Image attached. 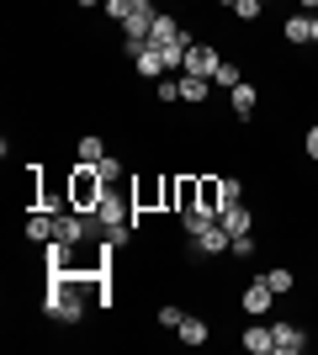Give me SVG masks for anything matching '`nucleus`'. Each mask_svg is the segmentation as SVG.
<instances>
[{
  "label": "nucleus",
  "mask_w": 318,
  "mask_h": 355,
  "mask_svg": "<svg viewBox=\"0 0 318 355\" xmlns=\"http://www.w3.org/2000/svg\"><path fill=\"white\" fill-rule=\"evenodd\" d=\"M228 202H244V186L233 175H223V207H228Z\"/></svg>",
  "instance_id": "28"
},
{
  "label": "nucleus",
  "mask_w": 318,
  "mask_h": 355,
  "mask_svg": "<svg viewBox=\"0 0 318 355\" xmlns=\"http://www.w3.org/2000/svg\"><path fill=\"white\" fill-rule=\"evenodd\" d=\"M91 212H96V223H101V228H122V223H133V212H138V207H133V196H117V191H106V196L96 202Z\"/></svg>",
  "instance_id": "3"
},
{
  "label": "nucleus",
  "mask_w": 318,
  "mask_h": 355,
  "mask_svg": "<svg viewBox=\"0 0 318 355\" xmlns=\"http://www.w3.org/2000/svg\"><path fill=\"white\" fill-rule=\"evenodd\" d=\"M244 350H249V355H276V334L265 324H249V329H244Z\"/></svg>",
  "instance_id": "9"
},
{
  "label": "nucleus",
  "mask_w": 318,
  "mask_h": 355,
  "mask_svg": "<svg viewBox=\"0 0 318 355\" xmlns=\"http://www.w3.org/2000/svg\"><path fill=\"white\" fill-rule=\"evenodd\" d=\"M75 159H80V164H101V159H106L101 133H85V138H80V144H75Z\"/></svg>",
  "instance_id": "16"
},
{
  "label": "nucleus",
  "mask_w": 318,
  "mask_h": 355,
  "mask_svg": "<svg viewBox=\"0 0 318 355\" xmlns=\"http://www.w3.org/2000/svg\"><path fill=\"white\" fill-rule=\"evenodd\" d=\"M186 207H197V180L191 175L175 180V212H186Z\"/></svg>",
  "instance_id": "21"
},
{
  "label": "nucleus",
  "mask_w": 318,
  "mask_h": 355,
  "mask_svg": "<svg viewBox=\"0 0 318 355\" xmlns=\"http://www.w3.org/2000/svg\"><path fill=\"white\" fill-rule=\"evenodd\" d=\"M212 223H218V212H212V207H186V212H181V228H186L191 239H197V234H207Z\"/></svg>",
  "instance_id": "12"
},
{
  "label": "nucleus",
  "mask_w": 318,
  "mask_h": 355,
  "mask_svg": "<svg viewBox=\"0 0 318 355\" xmlns=\"http://www.w3.org/2000/svg\"><path fill=\"white\" fill-rule=\"evenodd\" d=\"M175 37H181V21H175V16H154V32H149V43L154 48H165V43H175Z\"/></svg>",
  "instance_id": "15"
},
{
  "label": "nucleus",
  "mask_w": 318,
  "mask_h": 355,
  "mask_svg": "<svg viewBox=\"0 0 318 355\" xmlns=\"http://www.w3.org/2000/svg\"><path fill=\"white\" fill-rule=\"evenodd\" d=\"M228 250H233V234H228L223 223H212L207 234L191 239V254H197V260H212V254H228Z\"/></svg>",
  "instance_id": "4"
},
{
  "label": "nucleus",
  "mask_w": 318,
  "mask_h": 355,
  "mask_svg": "<svg viewBox=\"0 0 318 355\" xmlns=\"http://www.w3.org/2000/svg\"><path fill=\"white\" fill-rule=\"evenodd\" d=\"M218 64H223V53H218V48H207V43H191L186 48V69L181 74H218Z\"/></svg>",
  "instance_id": "5"
},
{
  "label": "nucleus",
  "mask_w": 318,
  "mask_h": 355,
  "mask_svg": "<svg viewBox=\"0 0 318 355\" xmlns=\"http://www.w3.org/2000/svg\"><path fill=\"white\" fill-rule=\"evenodd\" d=\"M181 318H186V313L175 308V302H165V308H159V324H165V329H181Z\"/></svg>",
  "instance_id": "27"
},
{
  "label": "nucleus",
  "mask_w": 318,
  "mask_h": 355,
  "mask_svg": "<svg viewBox=\"0 0 318 355\" xmlns=\"http://www.w3.org/2000/svg\"><path fill=\"white\" fill-rule=\"evenodd\" d=\"M287 43H313V16H287Z\"/></svg>",
  "instance_id": "18"
},
{
  "label": "nucleus",
  "mask_w": 318,
  "mask_h": 355,
  "mask_svg": "<svg viewBox=\"0 0 318 355\" xmlns=\"http://www.w3.org/2000/svg\"><path fill=\"white\" fill-rule=\"evenodd\" d=\"M154 16H159V6H154V0H138V6H133V16L122 21V48H127V59H138V53L149 48Z\"/></svg>",
  "instance_id": "1"
},
{
  "label": "nucleus",
  "mask_w": 318,
  "mask_h": 355,
  "mask_svg": "<svg viewBox=\"0 0 318 355\" xmlns=\"http://www.w3.org/2000/svg\"><path fill=\"white\" fill-rule=\"evenodd\" d=\"M271 302H276V292H271V282H265V276L244 286V313H249V318H265V313H271Z\"/></svg>",
  "instance_id": "6"
},
{
  "label": "nucleus",
  "mask_w": 318,
  "mask_h": 355,
  "mask_svg": "<svg viewBox=\"0 0 318 355\" xmlns=\"http://www.w3.org/2000/svg\"><path fill=\"white\" fill-rule=\"evenodd\" d=\"M228 254H233V260H255V239H249V234H233V250H228Z\"/></svg>",
  "instance_id": "25"
},
{
  "label": "nucleus",
  "mask_w": 318,
  "mask_h": 355,
  "mask_svg": "<svg viewBox=\"0 0 318 355\" xmlns=\"http://www.w3.org/2000/svg\"><path fill=\"white\" fill-rule=\"evenodd\" d=\"M181 345H207V318H181Z\"/></svg>",
  "instance_id": "19"
},
{
  "label": "nucleus",
  "mask_w": 318,
  "mask_h": 355,
  "mask_svg": "<svg viewBox=\"0 0 318 355\" xmlns=\"http://www.w3.org/2000/svg\"><path fill=\"white\" fill-rule=\"evenodd\" d=\"M297 6H303V11H308V16H318V0H297Z\"/></svg>",
  "instance_id": "31"
},
{
  "label": "nucleus",
  "mask_w": 318,
  "mask_h": 355,
  "mask_svg": "<svg viewBox=\"0 0 318 355\" xmlns=\"http://www.w3.org/2000/svg\"><path fill=\"white\" fill-rule=\"evenodd\" d=\"M27 239H32V244H48V239H53V212H48V207H37L27 218Z\"/></svg>",
  "instance_id": "14"
},
{
  "label": "nucleus",
  "mask_w": 318,
  "mask_h": 355,
  "mask_svg": "<svg viewBox=\"0 0 318 355\" xmlns=\"http://www.w3.org/2000/svg\"><path fill=\"white\" fill-rule=\"evenodd\" d=\"M96 170H101V180H106V186H117V180H122V164L112 159V154H106V159L96 164Z\"/></svg>",
  "instance_id": "26"
},
{
  "label": "nucleus",
  "mask_w": 318,
  "mask_h": 355,
  "mask_svg": "<svg viewBox=\"0 0 318 355\" xmlns=\"http://www.w3.org/2000/svg\"><path fill=\"white\" fill-rule=\"evenodd\" d=\"M239 80H244V74H239V64H218V74H212V85H223V90H233V85H239Z\"/></svg>",
  "instance_id": "22"
},
{
  "label": "nucleus",
  "mask_w": 318,
  "mask_h": 355,
  "mask_svg": "<svg viewBox=\"0 0 318 355\" xmlns=\"http://www.w3.org/2000/svg\"><path fill=\"white\" fill-rule=\"evenodd\" d=\"M265 6H271V0H239V6H233V16H239V21H260V16H265Z\"/></svg>",
  "instance_id": "23"
},
{
  "label": "nucleus",
  "mask_w": 318,
  "mask_h": 355,
  "mask_svg": "<svg viewBox=\"0 0 318 355\" xmlns=\"http://www.w3.org/2000/svg\"><path fill=\"white\" fill-rule=\"evenodd\" d=\"M80 6H85V11H96V6H106V0H80Z\"/></svg>",
  "instance_id": "32"
},
{
  "label": "nucleus",
  "mask_w": 318,
  "mask_h": 355,
  "mask_svg": "<svg viewBox=\"0 0 318 355\" xmlns=\"http://www.w3.org/2000/svg\"><path fill=\"white\" fill-rule=\"evenodd\" d=\"M133 6H138V0H106L101 11H106V16H112V21H117V27H122V21L133 16Z\"/></svg>",
  "instance_id": "24"
},
{
  "label": "nucleus",
  "mask_w": 318,
  "mask_h": 355,
  "mask_svg": "<svg viewBox=\"0 0 318 355\" xmlns=\"http://www.w3.org/2000/svg\"><path fill=\"white\" fill-rule=\"evenodd\" d=\"M106 191H112V186L101 180V170H96V164H80L75 175H69V202H75L80 212H91V207L101 202Z\"/></svg>",
  "instance_id": "2"
},
{
  "label": "nucleus",
  "mask_w": 318,
  "mask_h": 355,
  "mask_svg": "<svg viewBox=\"0 0 318 355\" xmlns=\"http://www.w3.org/2000/svg\"><path fill=\"white\" fill-rule=\"evenodd\" d=\"M181 96V80H159V101H175Z\"/></svg>",
  "instance_id": "29"
},
{
  "label": "nucleus",
  "mask_w": 318,
  "mask_h": 355,
  "mask_svg": "<svg viewBox=\"0 0 318 355\" xmlns=\"http://www.w3.org/2000/svg\"><path fill=\"white\" fill-rule=\"evenodd\" d=\"M271 334H276V355H303L308 350V334L297 324H271Z\"/></svg>",
  "instance_id": "7"
},
{
  "label": "nucleus",
  "mask_w": 318,
  "mask_h": 355,
  "mask_svg": "<svg viewBox=\"0 0 318 355\" xmlns=\"http://www.w3.org/2000/svg\"><path fill=\"white\" fill-rule=\"evenodd\" d=\"M133 64H138V74H143V80H165V74H170V69H165V53H159L154 43L143 48V53H138Z\"/></svg>",
  "instance_id": "11"
},
{
  "label": "nucleus",
  "mask_w": 318,
  "mask_h": 355,
  "mask_svg": "<svg viewBox=\"0 0 318 355\" xmlns=\"http://www.w3.org/2000/svg\"><path fill=\"white\" fill-rule=\"evenodd\" d=\"M212 80L207 74H181V101H207Z\"/></svg>",
  "instance_id": "17"
},
{
  "label": "nucleus",
  "mask_w": 318,
  "mask_h": 355,
  "mask_svg": "<svg viewBox=\"0 0 318 355\" xmlns=\"http://www.w3.org/2000/svg\"><path fill=\"white\" fill-rule=\"evenodd\" d=\"M228 96H233V117H255V106H260V90L255 85H244V80H239Z\"/></svg>",
  "instance_id": "13"
},
{
  "label": "nucleus",
  "mask_w": 318,
  "mask_h": 355,
  "mask_svg": "<svg viewBox=\"0 0 318 355\" xmlns=\"http://www.w3.org/2000/svg\"><path fill=\"white\" fill-rule=\"evenodd\" d=\"M303 144H308V159H318V128H308V138H303Z\"/></svg>",
  "instance_id": "30"
},
{
  "label": "nucleus",
  "mask_w": 318,
  "mask_h": 355,
  "mask_svg": "<svg viewBox=\"0 0 318 355\" xmlns=\"http://www.w3.org/2000/svg\"><path fill=\"white\" fill-rule=\"evenodd\" d=\"M265 282H271V292L281 297V292H292V286H297V276H292L287 266H271V270H265Z\"/></svg>",
  "instance_id": "20"
},
{
  "label": "nucleus",
  "mask_w": 318,
  "mask_h": 355,
  "mask_svg": "<svg viewBox=\"0 0 318 355\" xmlns=\"http://www.w3.org/2000/svg\"><path fill=\"white\" fill-rule=\"evenodd\" d=\"M218 223H223L228 234H249V228H255V218H249V207H244V202H228V207H218Z\"/></svg>",
  "instance_id": "8"
},
{
  "label": "nucleus",
  "mask_w": 318,
  "mask_h": 355,
  "mask_svg": "<svg viewBox=\"0 0 318 355\" xmlns=\"http://www.w3.org/2000/svg\"><path fill=\"white\" fill-rule=\"evenodd\" d=\"M197 207H223V175H202L197 180Z\"/></svg>",
  "instance_id": "10"
}]
</instances>
